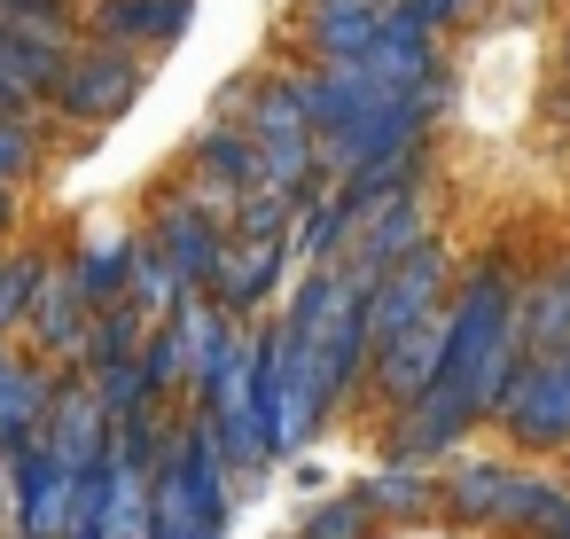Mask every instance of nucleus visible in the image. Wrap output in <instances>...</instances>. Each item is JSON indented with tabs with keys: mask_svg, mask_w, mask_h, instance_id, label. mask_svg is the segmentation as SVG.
<instances>
[{
	"mask_svg": "<svg viewBox=\"0 0 570 539\" xmlns=\"http://www.w3.org/2000/svg\"><path fill=\"white\" fill-rule=\"evenodd\" d=\"M134 266H141V251H134L126 235H95V243H87V258H79L71 274H79V290H87V297L102 305V297H110V290H118V282L134 274Z\"/></svg>",
	"mask_w": 570,
	"mask_h": 539,
	"instance_id": "14",
	"label": "nucleus"
},
{
	"mask_svg": "<svg viewBox=\"0 0 570 539\" xmlns=\"http://www.w3.org/2000/svg\"><path fill=\"white\" fill-rule=\"evenodd\" d=\"M547 531H554V539H570V508H554V523H547Z\"/></svg>",
	"mask_w": 570,
	"mask_h": 539,
	"instance_id": "19",
	"label": "nucleus"
},
{
	"mask_svg": "<svg viewBox=\"0 0 570 539\" xmlns=\"http://www.w3.org/2000/svg\"><path fill=\"white\" fill-rule=\"evenodd\" d=\"M500 414H508L515 438H539V445L562 438V430H570V360H531V367L508 383Z\"/></svg>",
	"mask_w": 570,
	"mask_h": 539,
	"instance_id": "4",
	"label": "nucleus"
},
{
	"mask_svg": "<svg viewBox=\"0 0 570 539\" xmlns=\"http://www.w3.org/2000/svg\"><path fill=\"white\" fill-rule=\"evenodd\" d=\"M32 290H40V258H9V266H0V321H17Z\"/></svg>",
	"mask_w": 570,
	"mask_h": 539,
	"instance_id": "17",
	"label": "nucleus"
},
{
	"mask_svg": "<svg viewBox=\"0 0 570 539\" xmlns=\"http://www.w3.org/2000/svg\"><path fill=\"white\" fill-rule=\"evenodd\" d=\"M438 290H445V258H438V243H422L406 266H391L383 282H375V297H367V344H399L406 329H422L430 313H438Z\"/></svg>",
	"mask_w": 570,
	"mask_h": 539,
	"instance_id": "1",
	"label": "nucleus"
},
{
	"mask_svg": "<svg viewBox=\"0 0 570 539\" xmlns=\"http://www.w3.org/2000/svg\"><path fill=\"white\" fill-rule=\"evenodd\" d=\"M134 87H141V63H126L118 48H95V56H71V63H63L56 102H63L71 118H110V110L134 102Z\"/></svg>",
	"mask_w": 570,
	"mask_h": 539,
	"instance_id": "5",
	"label": "nucleus"
},
{
	"mask_svg": "<svg viewBox=\"0 0 570 539\" xmlns=\"http://www.w3.org/2000/svg\"><path fill=\"white\" fill-rule=\"evenodd\" d=\"M453 492H461L469 516H539V523H554V508H562V492H547L531 477H508V469H469Z\"/></svg>",
	"mask_w": 570,
	"mask_h": 539,
	"instance_id": "9",
	"label": "nucleus"
},
{
	"mask_svg": "<svg viewBox=\"0 0 570 539\" xmlns=\"http://www.w3.org/2000/svg\"><path fill=\"white\" fill-rule=\"evenodd\" d=\"M9 9H17V0H9Z\"/></svg>",
	"mask_w": 570,
	"mask_h": 539,
	"instance_id": "20",
	"label": "nucleus"
},
{
	"mask_svg": "<svg viewBox=\"0 0 570 539\" xmlns=\"http://www.w3.org/2000/svg\"><path fill=\"white\" fill-rule=\"evenodd\" d=\"M32 165V134L24 126H9V118H0V180H17Z\"/></svg>",
	"mask_w": 570,
	"mask_h": 539,
	"instance_id": "18",
	"label": "nucleus"
},
{
	"mask_svg": "<svg viewBox=\"0 0 570 539\" xmlns=\"http://www.w3.org/2000/svg\"><path fill=\"white\" fill-rule=\"evenodd\" d=\"M445 352H453V313H430L422 329H406V336L383 352V383H391V399H422V391L445 375Z\"/></svg>",
	"mask_w": 570,
	"mask_h": 539,
	"instance_id": "6",
	"label": "nucleus"
},
{
	"mask_svg": "<svg viewBox=\"0 0 570 539\" xmlns=\"http://www.w3.org/2000/svg\"><path fill=\"white\" fill-rule=\"evenodd\" d=\"M360 531H367V492H352V500H336V508H321L305 539H360Z\"/></svg>",
	"mask_w": 570,
	"mask_h": 539,
	"instance_id": "16",
	"label": "nucleus"
},
{
	"mask_svg": "<svg viewBox=\"0 0 570 539\" xmlns=\"http://www.w3.org/2000/svg\"><path fill=\"white\" fill-rule=\"evenodd\" d=\"M48 406V383L40 375H24L17 360H0V445H17L24 438V422Z\"/></svg>",
	"mask_w": 570,
	"mask_h": 539,
	"instance_id": "15",
	"label": "nucleus"
},
{
	"mask_svg": "<svg viewBox=\"0 0 570 539\" xmlns=\"http://www.w3.org/2000/svg\"><path fill=\"white\" fill-rule=\"evenodd\" d=\"M102 422H110V406H102L95 391H63V399L48 406V445H40V453H56V469H71V477H95V438H102Z\"/></svg>",
	"mask_w": 570,
	"mask_h": 539,
	"instance_id": "8",
	"label": "nucleus"
},
{
	"mask_svg": "<svg viewBox=\"0 0 570 539\" xmlns=\"http://www.w3.org/2000/svg\"><path fill=\"white\" fill-rule=\"evenodd\" d=\"M274 274H282V243H227L212 290H219V305H250V297H266Z\"/></svg>",
	"mask_w": 570,
	"mask_h": 539,
	"instance_id": "10",
	"label": "nucleus"
},
{
	"mask_svg": "<svg viewBox=\"0 0 570 539\" xmlns=\"http://www.w3.org/2000/svg\"><path fill=\"white\" fill-rule=\"evenodd\" d=\"M305 126H313V118L297 110V95H289V87L258 95V110H250L258 173H266V188H282V196H297V180H305V165H313V134H305Z\"/></svg>",
	"mask_w": 570,
	"mask_h": 539,
	"instance_id": "3",
	"label": "nucleus"
},
{
	"mask_svg": "<svg viewBox=\"0 0 570 539\" xmlns=\"http://www.w3.org/2000/svg\"><path fill=\"white\" fill-rule=\"evenodd\" d=\"M95 24L118 40H173V32H188V0H102Z\"/></svg>",
	"mask_w": 570,
	"mask_h": 539,
	"instance_id": "11",
	"label": "nucleus"
},
{
	"mask_svg": "<svg viewBox=\"0 0 570 539\" xmlns=\"http://www.w3.org/2000/svg\"><path fill=\"white\" fill-rule=\"evenodd\" d=\"M212 523H219V461L196 438L157 477V539H212Z\"/></svg>",
	"mask_w": 570,
	"mask_h": 539,
	"instance_id": "2",
	"label": "nucleus"
},
{
	"mask_svg": "<svg viewBox=\"0 0 570 539\" xmlns=\"http://www.w3.org/2000/svg\"><path fill=\"white\" fill-rule=\"evenodd\" d=\"M219 235H212V219L196 212V204H173L165 219H157V266L173 274V282H212L219 274Z\"/></svg>",
	"mask_w": 570,
	"mask_h": 539,
	"instance_id": "7",
	"label": "nucleus"
},
{
	"mask_svg": "<svg viewBox=\"0 0 570 539\" xmlns=\"http://www.w3.org/2000/svg\"><path fill=\"white\" fill-rule=\"evenodd\" d=\"M523 321V344L539 352V360H554V344H570V258H562V274H547V290L531 297V313H515Z\"/></svg>",
	"mask_w": 570,
	"mask_h": 539,
	"instance_id": "13",
	"label": "nucleus"
},
{
	"mask_svg": "<svg viewBox=\"0 0 570 539\" xmlns=\"http://www.w3.org/2000/svg\"><path fill=\"white\" fill-rule=\"evenodd\" d=\"M87 290H79V274L63 266V274H40V297H32V321H40V336L48 344H79V329H87Z\"/></svg>",
	"mask_w": 570,
	"mask_h": 539,
	"instance_id": "12",
	"label": "nucleus"
}]
</instances>
